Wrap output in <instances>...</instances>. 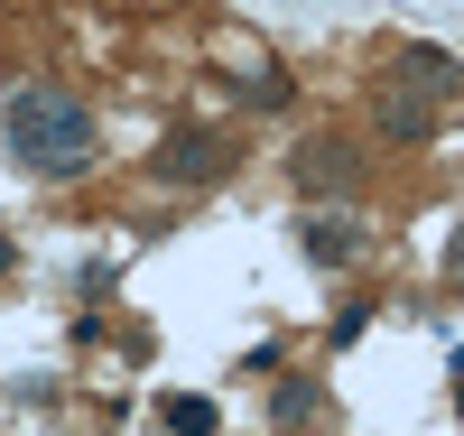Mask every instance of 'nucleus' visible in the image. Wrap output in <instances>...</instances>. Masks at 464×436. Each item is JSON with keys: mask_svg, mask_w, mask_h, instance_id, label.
Wrapping results in <instances>:
<instances>
[{"mask_svg": "<svg viewBox=\"0 0 464 436\" xmlns=\"http://www.w3.org/2000/svg\"><path fill=\"white\" fill-rule=\"evenodd\" d=\"M0 140H10V158L28 177H84L93 149H102V121L74 93L28 84V93H10V111H0Z\"/></svg>", "mask_w": 464, "mask_h": 436, "instance_id": "nucleus-1", "label": "nucleus"}, {"mask_svg": "<svg viewBox=\"0 0 464 436\" xmlns=\"http://www.w3.org/2000/svg\"><path fill=\"white\" fill-rule=\"evenodd\" d=\"M232 158H242V149H232L223 131H168L159 158H149V177H168V186H214Z\"/></svg>", "mask_w": 464, "mask_h": 436, "instance_id": "nucleus-2", "label": "nucleus"}, {"mask_svg": "<svg viewBox=\"0 0 464 436\" xmlns=\"http://www.w3.org/2000/svg\"><path fill=\"white\" fill-rule=\"evenodd\" d=\"M372 121H381V140H409V149H418V140L437 131V102H428V93H409V84H391Z\"/></svg>", "mask_w": 464, "mask_h": 436, "instance_id": "nucleus-3", "label": "nucleus"}, {"mask_svg": "<svg viewBox=\"0 0 464 436\" xmlns=\"http://www.w3.org/2000/svg\"><path fill=\"white\" fill-rule=\"evenodd\" d=\"M353 177H362V158L343 149V140H306V149H297V186H334V195H343Z\"/></svg>", "mask_w": 464, "mask_h": 436, "instance_id": "nucleus-4", "label": "nucleus"}, {"mask_svg": "<svg viewBox=\"0 0 464 436\" xmlns=\"http://www.w3.org/2000/svg\"><path fill=\"white\" fill-rule=\"evenodd\" d=\"M391 74H400L409 93H428V102L464 84V74H455V56H446V47H400V65H391Z\"/></svg>", "mask_w": 464, "mask_h": 436, "instance_id": "nucleus-5", "label": "nucleus"}, {"mask_svg": "<svg viewBox=\"0 0 464 436\" xmlns=\"http://www.w3.org/2000/svg\"><path fill=\"white\" fill-rule=\"evenodd\" d=\"M159 418H168L177 436H214V400H186V390H177V400H168Z\"/></svg>", "mask_w": 464, "mask_h": 436, "instance_id": "nucleus-6", "label": "nucleus"}, {"mask_svg": "<svg viewBox=\"0 0 464 436\" xmlns=\"http://www.w3.org/2000/svg\"><path fill=\"white\" fill-rule=\"evenodd\" d=\"M306 260H353V223H306Z\"/></svg>", "mask_w": 464, "mask_h": 436, "instance_id": "nucleus-7", "label": "nucleus"}, {"mask_svg": "<svg viewBox=\"0 0 464 436\" xmlns=\"http://www.w3.org/2000/svg\"><path fill=\"white\" fill-rule=\"evenodd\" d=\"M306 409H316V390H306V381H288V390H279V427H297Z\"/></svg>", "mask_w": 464, "mask_h": 436, "instance_id": "nucleus-8", "label": "nucleus"}, {"mask_svg": "<svg viewBox=\"0 0 464 436\" xmlns=\"http://www.w3.org/2000/svg\"><path fill=\"white\" fill-rule=\"evenodd\" d=\"M0 269H10V242H0Z\"/></svg>", "mask_w": 464, "mask_h": 436, "instance_id": "nucleus-9", "label": "nucleus"}, {"mask_svg": "<svg viewBox=\"0 0 464 436\" xmlns=\"http://www.w3.org/2000/svg\"><path fill=\"white\" fill-rule=\"evenodd\" d=\"M455 269H464V251H455Z\"/></svg>", "mask_w": 464, "mask_h": 436, "instance_id": "nucleus-10", "label": "nucleus"}]
</instances>
